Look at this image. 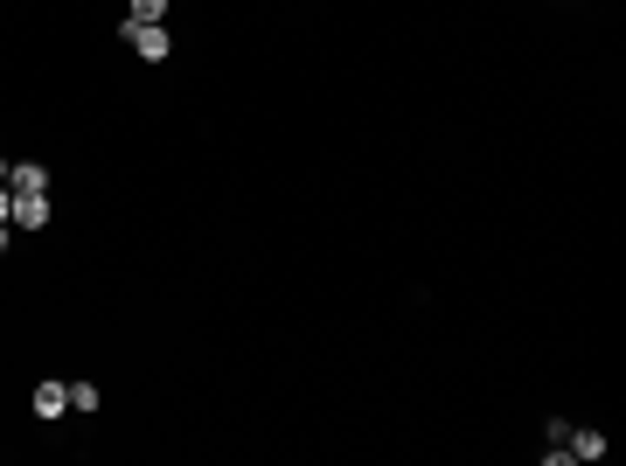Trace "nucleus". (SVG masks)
Masks as SVG:
<instances>
[{
    "label": "nucleus",
    "mask_w": 626,
    "mask_h": 466,
    "mask_svg": "<svg viewBox=\"0 0 626 466\" xmlns=\"http://www.w3.org/2000/svg\"><path fill=\"white\" fill-rule=\"evenodd\" d=\"M7 188H14V195H49V167H42V160H14V167H7Z\"/></svg>",
    "instance_id": "nucleus-2"
},
{
    "label": "nucleus",
    "mask_w": 626,
    "mask_h": 466,
    "mask_svg": "<svg viewBox=\"0 0 626 466\" xmlns=\"http://www.w3.org/2000/svg\"><path fill=\"white\" fill-rule=\"evenodd\" d=\"M70 411H98V383H70Z\"/></svg>",
    "instance_id": "nucleus-7"
},
{
    "label": "nucleus",
    "mask_w": 626,
    "mask_h": 466,
    "mask_svg": "<svg viewBox=\"0 0 626 466\" xmlns=\"http://www.w3.org/2000/svg\"><path fill=\"white\" fill-rule=\"evenodd\" d=\"M7 216H14V188L0 181V223H7Z\"/></svg>",
    "instance_id": "nucleus-8"
},
{
    "label": "nucleus",
    "mask_w": 626,
    "mask_h": 466,
    "mask_svg": "<svg viewBox=\"0 0 626 466\" xmlns=\"http://www.w3.org/2000/svg\"><path fill=\"white\" fill-rule=\"evenodd\" d=\"M126 21H167V0H133Z\"/></svg>",
    "instance_id": "nucleus-6"
},
{
    "label": "nucleus",
    "mask_w": 626,
    "mask_h": 466,
    "mask_svg": "<svg viewBox=\"0 0 626 466\" xmlns=\"http://www.w3.org/2000/svg\"><path fill=\"white\" fill-rule=\"evenodd\" d=\"M49 216H56L49 195H14V216H7V223H14V230H42Z\"/></svg>",
    "instance_id": "nucleus-3"
},
{
    "label": "nucleus",
    "mask_w": 626,
    "mask_h": 466,
    "mask_svg": "<svg viewBox=\"0 0 626 466\" xmlns=\"http://www.w3.org/2000/svg\"><path fill=\"white\" fill-rule=\"evenodd\" d=\"M0 251H7V223H0Z\"/></svg>",
    "instance_id": "nucleus-9"
},
{
    "label": "nucleus",
    "mask_w": 626,
    "mask_h": 466,
    "mask_svg": "<svg viewBox=\"0 0 626 466\" xmlns=\"http://www.w3.org/2000/svg\"><path fill=\"white\" fill-rule=\"evenodd\" d=\"M126 42L140 49V63H167V56H174V35H167V21H126Z\"/></svg>",
    "instance_id": "nucleus-1"
},
{
    "label": "nucleus",
    "mask_w": 626,
    "mask_h": 466,
    "mask_svg": "<svg viewBox=\"0 0 626 466\" xmlns=\"http://www.w3.org/2000/svg\"><path fill=\"white\" fill-rule=\"evenodd\" d=\"M564 446H571V460H606V446H613V439H606V432H592V425H571V439H564Z\"/></svg>",
    "instance_id": "nucleus-5"
},
{
    "label": "nucleus",
    "mask_w": 626,
    "mask_h": 466,
    "mask_svg": "<svg viewBox=\"0 0 626 466\" xmlns=\"http://www.w3.org/2000/svg\"><path fill=\"white\" fill-rule=\"evenodd\" d=\"M0 181H7V160H0Z\"/></svg>",
    "instance_id": "nucleus-10"
},
{
    "label": "nucleus",
    "mask_w": 626,
    "mask_h": 466,
    "mask_svg": "<svg viewBox=\"0 0 626 466\" xmlns=\"http://www.w3.org/2000/svg\"><path fill=\"white\" fill-rule=\"evenodd\" d=\"M63 411H70V383H56V376H49V383H35V418H49V425H56Z\"/></svg>",
    "instance_id": "nucleus-4"
}]
</instances>
